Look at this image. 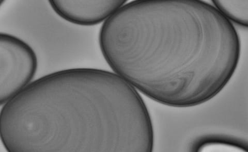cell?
I'll return each instance as SVG.
<instances>
[{"label":"cell","instance_id":"obj_2","mask_svg":"<svg viewBox=\"0 0 248 152\" xmlns=\"http://www.w3.org/2000/svg\"><path fill=\"white\" fill-rule=\"evenodd\" d=\"M10 152H151L154 132L138 91L115 73L74 68L33 82L3 105Z\"/></svg>","mask_w":248,"mask_h":152},{"label":"cell","instance_id":"obj_4","mask_svg":"<svg viewBox=\"0 0 248 152\" xmlns=\"http://www.w3.org/2000/svg\"><path fill=\"white\" fill-rule=\"evenodd\" d=\"M126 2L125 0H50L49 3L53 12L62 19L76 25L90 27L105 22Z\"/></svg>","mask_w":248,"mask_h":152},{"label":"cell","instance_id":"obj_6","mask_svg":"<svg viewBox=\"0 0 248 152\" xmlns=\"http://www.w3.org/2000/svg\"><path fill=\"white\" fill-rule=\"evenodd\" d=\"M213 3L215 8L232 25L248 28V0H214Z\"/></svg>","mask_w":248,"mask_h":152},{"label":"cell","instance_id":"obj_3","mask_svg":"<svg viewBox=\"0 0 248 152\" xmlns=\"http://www.w3.org/2000/svg\"><path fill=\"white\" fill-rule=\"evenodd\" d=\"M38 59L34 50L19 38L0 34V104L4 105L34 79Z\"/></svg>","mask_w":248,"mask_h":152},{"label":"cell","instance_id":"obj_5","mask_svg":"<svg viewBox=\"0 0 248 152\" xmlns=\"http://www.w3.org/2000/svg\"><path fill=\"white\" fill-rule=\"evenodd\" d=\"M193 152L247 151V145L237 139L218 135H209L198 139L193 143Z\"/></svg>","mask_w":248,"mask_h":152},{"label":"cell","instance_id":"obj_1","mask_svg":"<svg viewBox=\"0 0 248 152\" xmlns=\"http://www.w3.org/2000/svg\"><path fill=\"white\" fill-rule=\"evenodd\" d=\"M98 41L115 74L174 108L201 105L220 94L241 53L234 25L199 0L126 3L104 22Z\"/></svg>","mask_w":248,"mask_h":152}]
</instances>
